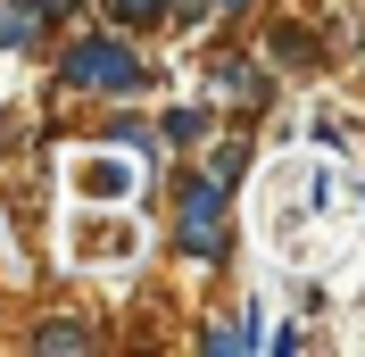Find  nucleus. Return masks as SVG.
<instances>
[{"instance_id": "obj_1", "label": "nucleus", "mask_w": 365, "mask_h": 357, "mask_svg": "<svg viewBox=\"0 0 365 357\" xmlns=\"http://www.w3.org/2000/svg\"><path fill=\"white\" fill-rule=\"evenodd\" d=\"M182 258H216L225 249V183L200 175V183H182Z\"/></svg>"}, {"instance_id": "obj_2", "label": "nucleus", "mask_w": 365, "mask_h": 357, "mask_svg": "<svg viewBox=\"0 0 365 357\" xmlns=\"http://www.w3.org/2000/svg\"><path fill=\"white\" fill-rule=\"evenodd\" d=\"M67 84L75 91H133L141 84V59L125 42H83V50H67Z\"/></svg>"}, {"instance_id": "obj_3", "label": "nucleus", "mask_w": 365, "mask_h": 357, "mask_svg": "<svg viewBox=\"0 0 365 357\" xmlns=\"http://www.w3.org/2000/svg\"><path fill=\"white\" fill-rule=\"evenodd\" d=\"M42 17H50V0H17V9H0V42H9V50H34V42H42Z\"/></svg>"}, {"instance_id": "obj_4", "label": "nucleus", "mask_w": 365, "mask_h": 357, "mask_svg": "<svg viewBox=\"0 0 365 357\" xmlns=\"http://www.w3.org/2000/svg\"><path fill=\"white\" fill-rule=\"evenodd\" d=\"M83 191H91V200H125V166L91 158V166H83Z\"/></svg>"}, {"instance_id": "obj_5", "label": "nucleus", "mask_w": 365, "mask_h": 357, "mask_svg": "<svg viewBox=\"0 0 365 357\" xmlns=\"http://www.w3.org/2000/svg\"><path fill=\"white\" fill-rule=\"evenodd\" d=\"M34 341H42V349H83V324H67V316H50V324H42V333H34Z\"/></svg>"}, {"instance_id": "obj_6", "label": "nucleus", "mask_w": 365, "mask_h": 357, "mask_svg": "<svg viewBox=\"0 0 365 357\" xmlns=\"http://www.w3.org/2000/svg\"><path fill=\"white\" fill-rule=\"evenodd\" d=\"M166 134H175V141H200L207 116H200V109H175V116H166Z\"/></svg>"}, {"instance_id": "obj_7", "label": "nucleus", "mask_w": 365, "mask_h": 357, "mask_svg": "<svg viewBox=\"0 0 365 357\" xmlns=\"http://www.w3.org/2000/svg\"><path fill=\"white\" fill-rule=\"evenodd\" d=\"M225 9H241V0H225Z\"/></svg>"}]
</instances>
